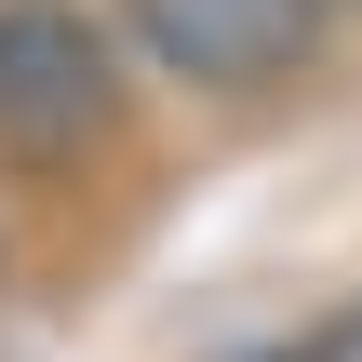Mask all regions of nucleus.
Listing matches in <instances>:
<instances>
[{"mask_svg": "<svg viewBox=\"0 0 362 362\" xmlns=\"http://www.w3.org/2000/svg\"><path fill=\"white\" fill-rule=\"evenodd\" d=\"M134 27V54L161 67V81H202V94H269V81H296L309 54H322V0H134L121 13Z\"/></svg>", "mask_w": 362, "mask_h": 362, "instance_id": "2", "label": "nucleus"}, {"mask_svg": "<svg viewBox=\"0 0 362 362\" xmlns=\"http://www.w3.org/2000/svg\"><path fill=\"white\" fill-rule=\"evenodd\" d=\"M322 13H362V0H322Z\"/></svg>", "mask_w": 362, "mask_h": 362, "instance_id": "3", "label": "nucleus"}, {"mask_svg": "<svg viewBox=\"0 0 362 362\" xmlns=\"http://www.w3.org/2000/svg\"><path fill=\"white\" fill-rule=\"evenodd\" d=\"M121 40L81 0H0V148L13 161H81L121 134Z\"/></svg>", "mask_w": 362, "mask_h": 362, "instance_id": "1", "label": "nucleus"}]
</instances>
